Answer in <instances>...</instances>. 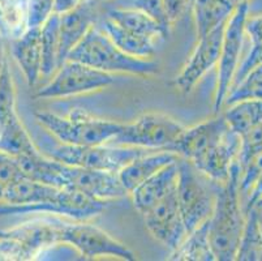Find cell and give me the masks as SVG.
Segmentation results:
<instances>
[{
    "instance_id": "4dcf8cb0",
    "label": "cell",
    "mask_w": 262,
    "mask_h": 261,
    "mask_svg": "<svg viewBox=\"0 0 262 261\" xmlns=\"http://www.w3.org/2000/svg\"><path fill=\"white\" fill-rule=\"evenodd\" d=\"M239 162V161H237ZM240 179L239 187L242 196L248 198L253 190L254 184L262 175V145L248 155L245 159L239 162Z\"/></svg>"
},
{
    "instance_id": "f1b7e54d",
    "label": "cell",
    "mask_w": 262,
    "mask_h": 261,
    "mask_svg": "<svg viewBox=\"0 0 262 261\" xmlns=\"http://www.w3.org/2000/svg\"><path fill=\"white\" fill-rule=\"evenodd\" d=\"M245 34L251 38L252 46L243 63L237 67L231 88L236 85L252 68L262 63V14L253 16V17L248 14L247 21H245Z\"/></svg>"
},
{
    "instance_id": "30bf717a",
    "label": "cell",
    "mask_w": 262,
    "mask_h": 261,
    "mask_svg": "<svg viewBox=\"0 0 262 261\" xmlns=\"http://www.w3.org/2000/svg\"><path fill=\"white\" fill-rule=\"evenodd\" d=\"M61 243L70 244L84 258L115 257L120 260H135V253L124 243L113 238L108 233L86 221L73 224L60 222Z\"/></svg>"
},
{
    "instance_id": "ba28073f",
    "label": "cell",
    "mask_w": 262,
    "mask_h": 261,
    "mask_svg": "<svg viewBox=\"0 0 262 261\" xmlns=\"http://www.w3.org/2000/svg\"><path fill=\"white\" fill-rule=\"evenodd\" d=\"M115 83V75L102 72L84 63L67 59L56 69L52 78L42 86L35 97L51 99V98H70L86 93L98 92Z\"/></svg>"
},
{
    "instance_id": "83f0119b",
    "label": "cell",
    "mask_w": 262,
    "mask_h": 261,
    "mask_svg": "<svg viewBox=\"0 0 262 261\" xmlns=\"http://www.w3.org/2000/svg\"><path fill=\"white\" fill-rule=\"evenodd\" d=\"M245 226L237 248V261H262V240L258 227V210L251 208L245 212Z\"/></svg>"
},
{
    "instance_id": "e0dca14e",
    "label": "cell",
    "mask_w": 262,
    "mask_h": 261,
    "mask_svg": "<svg viewBox=\"0 0 262 261\" xmlns=\"http://www.w3.org/2000/svg\"><path fill=\"white\" fill-rule=\"evenodd\" d=\"M179 158L180 157L176 153L170 152V150H149L125 165L118 172L119 180L124 187V190L129 195L142 182L153 176L156 172L167 165L176 162Z\"/></svg>"
},
{
    "instance_id": "cb8c5ba5",
    "label": "cell",
    "mask_w": 262,
    "mask_h": 261,
    "mask_svg": "<svg viewBox=\"0 0 262 261\" xmlns=\"http://www.w3.org/2000/svg\"><path fill=\"white\" fill-rule=\"evenodd\" d=\"M192 7L197 37L208 34L227 23L231 14L237 8L227 0H193Z\"/></svg>"
},
{
    "instance_id": "7402d4cb",
    "label": "cell",
    "mask_w": 262,
    "mask_h": 261,
    "mask_svg": "<svg viewBox=\"0 0 262 261\" xmlns=\"http://www.w3.org/2000/svg\"><path fill=\"white\" fill-rule=\"evenodd\" d=\"M60 190L61 188H56L50 184L21 176L4 188L0 204L13 205V207L39 204L55 197Z\"/></svg>"
},
{
    "instance_id": "f546056e",
    "label": "cell",
    "mask_w": 262,
    "mask_h": 261,
    "mask_svg": "<svg viewBox=\"0 0 262 261\" xmlns=\"http://www.w3.org/2000/svg\"><path fill=\"white\" fill-rule=\"evenodd\" d=\"M245 99L262 101V63L252 68L236 85L231 88L223 105L230 106Z\"/></svg>"
},
{
    "instance_id": "6da1fadb",
    "label": "cell",
    "mask_w": 262,
    "mask_h": 261,
    "mask_svg": "<svg viewBox=\"0 0 262 261\" xmlns=\"http://www.w3.org/2000/svg\"><path fill=\"white\" fill-rule=\"evenodd\" d=\"M240 167L235 162L226 183L216 184L214 209L209 218V239L216 261H232L236 257L245 218L239 187Z\"/></svg>"
},
{
    "instance_id": "7c38bea8",
    "label": "cell",
    "mask_w": 262,
    "mask_h": 261,
    "mask_svg": "<svg viewBox=\"0 0 262 261\" xmlns=\"http://www.w3.org/2000/svg\"><path fill=\"white\" fill-rule=\"evenodd\" d=\"M61 188L73 190L102 201L124 197L128 192L119 180L118 172L71 166L60 162Z\"/></svg>"
},
{
    "instance_id": "b9f144b4",
    "label": "cell",
    "mask_w": 262,
    "mask_h": 261,
    "mask_svg": "<svg viewBox=\"0 0 262 261\" xmlns=\"http://www.w3.org/2000/svg\"><path fill=\"white\" fill-rule=\"evenodd\" d=\"M257 209H262V208H257Z\"/></svg>"
},
{
    "instance_id": "9c48e42d",
    "label": "cell",
    "mask_w": 262,
    "mask_h": 261,
    "mask_svg": "<svg viewBox=\"0 0 262 261\" xmlns=\"http://www.w3.org/2000/svg\"><path fill=\"white\" fill-rule=\"evenodd\" d=\"M251 8V2H244L235 9L226 24L222 46L218 59V80H216L215 97H214V114L222 110L225 99L232 85L237 71L242 54L243 39L245 34V21Z\"/></svg>"
},
{
    "instance_id": "4fadbf2b",
    "label": "cell",
    "mask_w": 262,
    "mask_h": 261,
    "mask_svg": "<svg viewBox=\"0 0 262 261\" xmlns=\"http://www.w3.org/2000/svg\"><path fill=\"white\" fill-rule=\"evenodd\" d=\"M147 231L156 240L172 252L187 236L184 221L179 209L176 188L142 214Z\"/></svg>"
},
{
    "instance_id": "603a6c76",
    "label": "cell",
    "mask_w": 262,
    "mask_h": 261,
    "mask_svg": "<svg viewBox=\"0 0 262 261\" xmlns=\"http://www.w3.org/2000/svg\"><path fill=\"white\" fill-rule=\"evenodd\" d=\"M0 150L15 158L39 150L18 118L17 112L0 122Z\"/></svg>"
},
{
    "instance_id": "8fae6325",
    "label": "cell",
    "mask_w": 262,
    "mask_h": 261,
    "mask_svg": "<svg viewBox=\"0 0 262 261\" xmlns=\"http://www.w3.org/2000/svg\"><path fill=\"white\" fill-rule=\"evenodd\" d=\"M106 207L107 201L97 200L77 191L61 188L55 197L39 204L17 205V207L0 204V215L47 213V214L64 215L75 221H88L101 214Z\"/></svg>"
},
{
    "instance_id": "7bdbcfd3",
    "label": "cell",
    "mask_w": 262,
    "mask_h": 261,
    "mask_svg": "<svg viewBox=\"0 0 262 261\" xmlns=\"http://www.w3.org/2000/svg\"><path fill=\"white\" fill-rule=\"evenodd\" d=\"M192 3H193V0H192Z\"/></svg>"
},
{
    "instance_id": "ab89813d",
    "label": "cell",
    "mask_w": 262,
    "mask_h": 261,
    "mask_svg": "<svg viewBox=\"0 0 262 261\" xmlns=\"http://www.w3.org/2000/svg\"><path fill=\"white\" fill-rule=\"evenodd\" d=\"M90 2H94V3H108V2H113V0H90Z\"/></svg>"
},
{
    "instance_id": "4316f807",
    "label": "cell",
    "mask_w": 262,
    "mask_h": 261,
    "mask_svg": "<svg viewBox=\"0 0 262 261\" xmlns=\"http://www.w3.org/2000/svg\"><path fill=\"white\" fill-rule=\"evenodd\" d=\"M222 115L233 132L243 136L262 122V101H240L230 105Z\"/></svg>"
},
{
    "instance_id": "44dd1931",
    "label": "cell",
    "mask_w": 262,
    "mask_h": 261,
    "mask_svg": "<svg viewBox=\"0 0 262 261\" xmlns=\"http://www.w3.org/2000/svg\"><path fill=\"white\" fill-rule=\"evenodd\" d=\"M97 26L102 29L108 35L110 39L125 54L136 57H142V59H151L156 54L158 41L128 32L125 29L120 28L118 24L110 20L108 17H106L104 14H101Z\"/></svg>"
},
{
    "instance_id": "277c9868",
    "label": "cell",
    "mask_w": 262,
    "mask_h": 261,
    "mask_svg": "<svg viewBox=\"0 0 262 261\" xmlns=\"http://www.w3.org/2000/svg\"><path fill=\"white\" fill-rule=\"evenodd\" d=\"M37 123L59 143L68 145H103L108 144L119 132L121 123L89 116L76 111L70 116H61L51 111L35 112Z\"/></svg>"
},
{
    "instance_id": "5b68a950",
    "label": "cell",
    "mask_w": 262,
    "mask_h": 261,
    "mask_svg": "<svg viewBox=\"0 0 262 261\" xmlns=\"http://www.w3.org/2000/svg\"><path fill=\"white\" fill-rule=\"evenodd\" d=\"M176 197L187 233L193 231L210 218L215 201V191L205 184L201 179V172L182 157L178 159Z\"/></svg>"
},
{
    "instance_id": "ffe728a7",
    "label": "cell",
    "mask_w": 262,
    "mask_h": 261,
    "mask_svg": "<svg viewBox=\"0 0 262 261\" xmlns=\"http://www.w3.org/2000/svg\"><path fill=\"white\" fill-rule=\"evenodd\" d=\"M110 20L118 24L120 28L137 35L161 41L168 35V29L150 17L145 12L135 8H123V7H110L103 13Z\"/></svg>"
},
{
    "instance_id": "7a4b0ae2",
    "label": "cell",
    "mask_w": 262,
    "mask_h": 261,
    "mask_svg": "<svg viewBox=\"0 0 262 261\" xmlns=\"http://www.w3.org/2000/svg\"><path fill=\"white\" fill-rule=\"evenodd\" d=\"M67 59L80 62L111 75L121 73L149 77L157 75L159 71L158 63L151 59H142L125 54L97 26V24L70 52Z\"/></svg>"
},
{
    "instance_id": "d4e9b609",
    "label": "cell",
    "mask_w": 262,
    "mask_h": 261,
    "mask_svg": "<svg viewBox=\"0 0 262 261\" xmlns=\"http://www.w3.org/2000/svg\"><path fill=\"white\" fill-rule=\"evenodd\" d=\"M171 260L216 261L209 239V219L187 234L184 240L171 252Z\"/></svg>"
},
{
    "instance_id": "d6986e66",
    "label": "cell",
    "mask_w": 262,
    "mask_h": 261,
    "mask_svg": "<svg viewBox=\"0 0 262 261\" xmlns=\"http://www.w3.org/2000/svg\"><path fill=\"white\" fill-rule=\"evenodd\" d=\"M11 52L23 71L28 85L34 86L42 77L40 28L26 29L23 34L15 38L12 41Z\"/></svg>"
},
{
    "instance_id": "8992f818",
    "label": "cell",
    "mask_w": 262,
    "mask_h": 261,
    "mask_svg": "<svg viewBox=\"0 0 262 261\" xmlns=\"http://www.w3.org/2000/svg\"><path fill=\"white\" fill-rule=\"evenodd\" d=\"M56 244H61L60 221L35 219L0 231V256L8 260H32Z\"/></svg>"
},
{
    "instance_id": "5bb4252c",
    "label": "cell",
    "mask_w": 262,
    "mask_h": 261,
    "mask_svg": "<svg viewBox=\"0 0 262 261\" xmlns=\"http://www.w3.org/2000/svg\"><path fill=\"white\" fill-rule=\"evenodd\" d=\"M230 129L225 116L219 115L189 128H184L168 150L188 159L190 164H194L221 143Z\"/></svg>"
},
{
    "instance_id": "9a60e30c",
    "label": "cell",
    "mask_w": 262,
    "mask_h": 261,
    "mask_svg": "<svg viewBox=\"0 0 262 261\" xmlns=\"http://www.w3.org/2000/svg\"><path fill=\"white\" fill-rule=\"evenodd\" d=\"M226 24L218 26L208 34L199 37V42L188 59L187 64L175 78V85L178 86L180 92L189 93L196 86V84L214 66H216L219 54H221Z\"/></svg>"
},
{
    "instance_id": "60d3db41",
    "label": "cell",
    "mask_w": 262,
    "mask_h": 261,
    "mask_svg": "<svg viewBox=\"0 0 262 261\" xmlns=\"http://www.w3.org/2000/svg\"><path fill=\"white\" fill-rule=\"evenodd\" d=\"M253 208H262V198H261V200H259L258 201V203H257V204L256 205H254V207Z\"/></svg>"
},
{
    "instance_id": "ac0fdd59",
    "label": "cell",
    "mask_w": 262,
    "mask_h": 261,
    "mask_svg": "<svg viewBox=\"0 0 262 261\" xmlns=\"http://www.w3.org/2000/svg\"><path fill=\"white\" fill-rule=\"evenodd\" d=\"M176 180H178V161L167 165L153 176H150L140 186H137L132 192L133 207L140 214H144L146 210L166 197L171 191L176 188Z\"/></svg>"
},
{
    "instance_id": "3957f363",
    "label": "cell",
    "mask_w": 262,
    "mask_h": 261,
    "mask_svg": "<svg viewBox=\"0 0 262 261\" xmlns=\"http://www.w3.org/2000/svg\"><path fill=\"white\" fill-rule=\"evenodd\" d=\"M51 137V136H50ZM42 154L61 164L85 169L119 172L125 165L150 149L118 145H68L50 138L37 147Z\"/></svg>"
},
{
    "instance_id": "d590c367",
    "label": "cell",
    "mask_w": 262,
    "mask_h": 261,
    "mask_svg": "<svg viewBox=\"0 0 262 261\" xmlns=\"http://www.w3.org/2000/svg\"><path fill=\"white\" fill-rule=\"evenodd\" d=\"M84 0H54V12L58 14L68 13L80 6Z\"/></svg>"
},
{
    "instance_id": "1f68e13d",
    "label": "cell",
    "mask_w": 262,
    "mask_h": 261,
    "mask_svg": "<svg viewBox=\"0 0 262 261\" xmlns=\"http://www.w3.org/2000/svg\"><path fill=\"white\" fill-rule=\"evenodd\" d=\"M113 7H123V8H135L145 12L150 17L158 21L166 29H170V21L164 9V0H113L108 2Z\"/></svg>"
},
{
    "instance_id": "2e32d148",
    "label": "cell",
    "mask_w": 262,
    "mask_h": 261,
    "mask_svg": "<svg viewBox=\"0 0 262 261\" xmlns=\"http://www.w3.org/2000/svg\"><path fill=\"white\" fill-rule=\"evenodd\" d=\"M59 67L67 61L70 52L77 46L86 35L90 29L98 23L101 14L98 12V3L84 0L78 7L68 13L59 14Z\"/></svg>"
},
{
    "instance_id": "74e56055",
    "label": "cell",
    "mask_w": 262,
    "mask_h": 261,
    "mask_svg": "<svg viewBox=\"0 0 262 261\" xmlns=\"http://www.w3.org/2000/svg\"><path fill=\"white\" fill-rule=\"evenodd\" d=\"M257 210H258V227H259V234H261V240H262V209H257Z\"/></svg>"
},
{
    "instance_id": "52a82bcc",
    "label": "cell",
    "mask_w": 262,
    "mask_h": 261,
    "mask_svg": "<svg viewBox=\"0 0 262 261\" xmlns=\"http://www.w3.org/2000/svg\"><path fill=\"white\" fill-rule=\"evenodd\" d=\"M183 131L184 127L168 115L147 112L132 123L123 124L120 132L108 144L118 147L168 150Z\"/></svg>"
},
{
    "instance_id": "8d00e7d4",
    "label": "cell",
    "mask_w": 262,
    "mask_h": 261,
    "mask_svg": "<svg viewBox=\"0 0 262 261\" xmlns=\"http://www.w3.org/2000/svg\"><path fill=\"white\" fill-rule=\"evenodd\" d=\"M7 59H8V56H7L6 47H4L3 35H2V33H0V73H2V71H3Z\"/></svg>"
},
{
    "instance_id": "f35d334b",
    "label": "cell",
    "mask_w": 262,
    "mask_h": 261,
    "mask_svg": "<svg viewBox=\"0 0 262 261\" xmlns=\"http://www.w3.org/2000/svg\"><path fill=\"white\" fill-rule=\"evenodd\" d=\"M227 2H230L231 4H233L235 7L240 6L242 3H244V2H251V0H227Z\"/></svg>"
},
{
    "instance_id": "484cf974",
    "label": "cell",
    "mask_w": 262,
    "mask_h": 261,
    "mask_svg": "<svg viewBox=\"0 0 262 261\" xmlns=\"http://www.w3.org/2000/svg\"><path fill=\"white\" fill-rule=\"evenodd\" d=\"M59 23L60 16L52 13L49 20L40 26V47H42V77H50L59 68Z\"/></svg>"
},
{
    "instance_id": "836d02e7",
    "label": "cell",
    "mask_w": 262,
    "mask_h": 261,
    "mask_svg": "<svg viewBox=\"0 0 262 261\" xmlns=\"http://www.w3.org/2000/svg\"><path fill=\"white\" fill-rule=\"evenodd\" d=\"M21 176L23 174H21L17 159L0 150V198H2L4 188Z\"/></svg>"
},
{
    "instance_id": "d6a6232c",
    "label": "cell",
    "mask_w": 262,
    "mask_h": 261,
    "mask_svg": "<svg viewBox=\"0 0 262 261\" xmlns=\"http://www.w3.org/2000/svg\"><path fill=\"white\" fill-rule=\"evenodd\" d=\"M54 12V0H28L26 29L40 28Z\"/></svg>"
},
{
    "instance_id": "e575fe53",
    "label": "cell",
    "mask_w": 262,
    "mask_h": 261,
    "mask_svg": "<svg viewBox=\"0 0 262 261\" xmlns=\"http://www.w3.org/2000/svg\"><path fill=\"white\" fill-rule=\"evenodd\" d=\"M188 6H192V0H164V9L170 24L178 20Z\"/></svg>"
}]
</instances>
